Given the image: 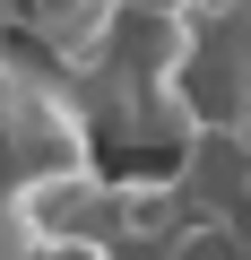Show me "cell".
<instances>
[{
	"mask_svg": "<svg viewBox=\"0 0 251 260\" xmlns=\"http://www.w3.org/2000/svg\"><path fill=\"white\" fill-rule=\"evenodd\" d=\"M26 260H121L113 243H26Z\"/></svg>",
	"mask_w": 251,
	"mask_h": 260,
	"instance_id": "1",
	"label": "cell"
},
{
	"mask_svg": "<svg viewBox=\"0 0 251 260\" xmlns=\"http://www.w3.org/2000/svg\"><path fill=\"white\" fill-rule=\"evenodd\" d=\"M121 9H148V18H208V0H121Z\"/></svg>",
	"mask_w": 251,
	"mask_h": 260,
	"instance_id": "2",
	"label": "cell"
},
{
	"mask_svg": "<svg viewBox=\"0 0 251 260\" xmlns=\"http://www.w3.org/2000/svg\"><path fill=\"white\" fill-rule=\"evenodd\" d=\"M0 260H26V234H18V208H9V191H0Z\"/></svg>",
	"mask_w": 251,
	"mask_h": 260,
	"instance_id": "3",
	"label": "cell"
},
{
	"mask_svg": "<svg viewBox=\"0 0 251 260\" xmlns=\"http://www.w3.org/2000/svg\"><path fill=\"white\" fill-rule=\"evenodd\" d=\"M234 139H242V156H251V113H242V121H234Z\"/></svg>",
	"mask_w": 251,
	"mask_h": 260,
	"instance_id": "4",
	"label": "cell"
}]
</instances>
